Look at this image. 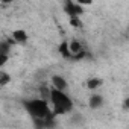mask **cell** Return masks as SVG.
Returning a JSON list of instances; mask_svg holds the SVG:
<instances>
[{
	"mask_svg": "<svg viewBox=\"0 0 129 129\" xmlns=\"http://www.w3.org/2000/svg\"><path fill=\"white\" fill-rule=\"evenodd\" d=\"M62 9L66 12V15L69 18H73V17H82L85 14V9L82 5H79L76 0H66L62 5Z\"/></svg>",
	"mask_w": 129,
	"mask_h": 129,
	"instance_id": "cell-3",
	"label": "cell"
},
{
	"mask_svg": "<svg viewBox=\"0 0 129 129\" xmlns=\"http://www.w3.org/2000/svg\"><path fill=\"white\" fill-rule=\"evenodd\" d=\"M69 24H70L73 29H82V27H84L82 17H73V18H69Z\"/></svg>",
	"mask_w": 129,
	"mask_h": 129,
	"instance_id": "cell-11",
	"label": "cell"
},
{
	"mask_svg": "<svg viewBox=\"0 0 129 129\" xmlns=\"http://www.w3.org/2000/svg\"><path fill=\"white\" fill-rule=\"evenodd\" d=\"M50 102L41 99V97H34V99H26L23 100V108L24 111L32 117V120L37 118H47L52 114V106L49 105Z\"/></svg>",
	"mask_w": 129,
	"mask_h": 129,
	"instance_id": "cell-2",
	"label": "cell"
},
{
	"mask_svg": "<svg viewBox=\"0 0 129 129\" xmlns=\"http://www.w3.org/2000/svg\"><path fill=\"white\" fill-rule=\"evenodd\" d=\"M121 106H123V109L129 111V96H126V97L123 99V102H121Z\"/></svg>",
	"mask_w": 129,
	"mask_h": 129,
	"instance_id": "cell-14",
	"label": "cell"
},
{
	"mask_svg": "<svg viewBox=\"0 0 129 129\" xmlns=\"http://www.w3.org/2000/svg\"><path fill=\"white\" fill-rule=\"evenodd\" d=\"M11 81H12V78L8 72H5V70L0 72V87H6Z\"/></svg>",
	"mask_w": 129,
	"mask_h": 129,
	"instance_id": "cell-12",
	"label": "cell"
},
{
	"mask_svg": "<svg viewBox=\"0 0 129 129\" xmlns=\"http://www.w3.org/2000/svg\"><path fill=\"white\" fill-rule=\"evenodd\" d=\"M9 56L11 55H2V53H0V67H2V69L6 66V62L9 61Z\"/></svg>",
	"mask_w": 129,
	"mask_h": 129,
	"instance_id": "cell-13",
	"label": "cell"
},
{
	"mask_svg": "<svg viewBox=\"0 0 129 129\" xmlns=\"http://www.w3.org/2000/svg\"><path fill=\"white\" fill-rule=\"evenodd\" d=\"M103 103H105V99H103V96L99 94V93H93V94L88 97V106H90L91 109H99V108L103 106Z\"/></svg>",
	"mask_w": 129,
	"mask_h": 129,
	"instance_id": "cell-8",
	"label": "cell"
},
{
	"mask_svg": "<svg viewBox=\"0 0 129 129\" xmlns=\"http://www.w3.org/2000/svg\"><path fill=\"white\" fill-rule=\"evenodd\" d=\"M69 46H70V52H72V59H73V61H78L79 56L87 52L85 47H84V44H82L79 40H76V38L70 40V41H69Z\"/></svg>",
	"mask_w": 129,
	"mask_h": 129,
	"instance_id": "cell-4",
	"label": "cell"
},
{
	"mask_svg": "<svg viewBox=\"0 0 129 129\" xmlns=\"http://www.w3.org/2000/svg\"><path fill=\"white\" fill-rule=\"evenodd\" d=\"M11 38L15 41V44H26L29 40V35L24 29H14L11 34Z\"/></svg>",
	"mask_w": 129,
	"mask_h": 129,
	"instance_id": "cell-6",
	"label": "cell"
},
{
	"mask_svg": "<svg viewBox=\"0 0 129 129\" xmlns=\"http://www.w3.org/2000/svg\"><path fill=\"white\" fill-rule=\"evenodd\" d=\"M50 106L52 112L55 117L66 115L73 111V99L67 94V91H59L52 88V96H50Z\"/></svg>",
	"mask_w": 129,
	"mask_h": 129,
	"instance_id": "cell-1",
	"label": "cell"
},
{
	"mask_svg": "<svg viewBox=\"0 0 129 129\" xmlns=\"http://www.w3.org/2000/svg\"><path fill=\"white\" fill-rule=\"evenodd\" d=\"M58 52L61 53V56H62V58H66V59H72V52H70L69 41H62V43L58 46Z\"/></svg>",
	"mask_w": 129,
	"mask_h": 129,
	"instance_id": "cell-10",
	"label": "cell"
},
{
	"mask_svg": "<svg viewBox=\"0 0 129 129\" xmlns=\"http://www.w3.org/2000/svg\"><path fill=\"white\" fill-rule=\"evenodd\" d=\"M102 85H103V79L99 78V76H91V78H88V79L85 81V88L90 90V91H94V93H96Z\"/></svg>",
	"mask_w": 129,
	"mask_h": 129,
	"instance_id": "cell-7",
	"label": "cell"
},
{
	"mask_svg": "<svg viewBox=\"0 0 129 129\" xmlns=\"http://www.w3.org/2000/svg\"><path fill=\"white\" fill-rule=\"evenodd\" d=\"M15 46V41L9 37V38H3L0 41V53L2 55H11L12 47Z\"/></svg>",
	"mask_w": 129,
	"mask_h": 129,
	"instance_id": "cell-9",
	"label": "cell"
},
{
	"mask_svg": "<svg viewBox=\"0 0 129 129\" xmlns=\"http://www.w3.org/2000/svg\"><path fill=\"white\" fill-rule=\"evenodd\" d=\"M50 84H52V85H50L52 88L59 90V91H67V88H69L67 79L64 78V76H61V75H53L52 79H50Z\"/></svg>",
	"mask_w": 129,
	"mask_h": 129,
	"instance_id": "cell-5",
	"label": "cell"
}]
</instances>
